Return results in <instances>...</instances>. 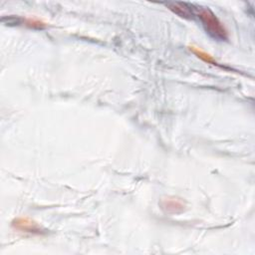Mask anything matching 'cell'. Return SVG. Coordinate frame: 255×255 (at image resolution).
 <instances>
[{"label":"cell","mask_w":255,"mask_h":255,"mask_svg":"<svg viewBox=\"0 0 255 255\" xmlns=\"http://www.w3.org/2000/svg\"><path fill=\"white\" fill-rule=\"evenodd\" d=\"M197 16L200 19L206 32L211 37L220 41L227 39V31L225 27L210 9L208 8L198 9Z\"/></svg>","instance_id":"6da1fadb"},{"label":"cell","mask_w":255,"mask_h":255,"mask_svg":"<svg viewBox=\"0 0 255 255\" xmlns=\"http://www.w3.org/2000/svg\"><path fill=\"white\" fill-rule=\"evenodd\" d=\"M162 210L169 214H177L184 210V203L181 199L176 197H167L160 201Z\"/></svg>","instance_id":"277c9868"},{"label":"cell","mask_w":255,"mask_h":255,"mask_svg":"<svg viewBox=\"0 0 255 255\" xmlns=\"http://www.w3.org/2000/svg\"><path fill=\"white\" fill-rule=\"evenodd\" d=\"M12 227L18 231L29 234H43L44 229L29 217H17L12 221Z\"/></svg>","instance_id":"7a4b0ae2"},{"label":"cell","mask_w":255,"mask_h":255,"mask_svg":"<svg viewBox=\"0 0 255 255\" xmlns=\"http://www.w3.org/2000/svg\"><path fill=\"white\" fill-rule=\"evenodd\" d=\"M165 6L175 15L184 19H193L195 11L192 5L184 2H167Z\"/></svg>","instance_id":"3957f363"},{"label":"cell","mask_w":255,"mask_h":255,"mask_svg":"<svg viewBox=\"0 0 255 255\" xmlns=\"http://www.w3.org/2000/svg\"><path fill=\"white\" fill-rule=\"evenodd\" d=\"M189 50L196 56L198 57L200 60H202L203 62L207 63V64H210V65H213V66H217V67H221L219 65V63L217 61H215V59L210 56L208 53L204 52L203 50H201L200 48L198 47H195V46H190L189 47Z\"/></svg>","instance_id":"5b68a950"}]
</instances>
